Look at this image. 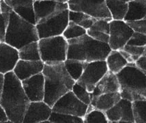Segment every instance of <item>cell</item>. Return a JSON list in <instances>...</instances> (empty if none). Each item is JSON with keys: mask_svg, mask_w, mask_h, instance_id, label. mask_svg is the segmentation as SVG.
Instances as JSON below:
<instances>
[{"mask_svg": "<svg viewBox=\"0 0 146 123\" xmlns=\"http://www.w3.org/2000/svg\"><path fill=\"white\" fill-rule=\"evenodd\" d=\"M134 32H137L146 35V19L126 21Z\"/></svg>", "mask_w": 146, "mask_h": 123, "instance_id": "obj_36", "label": "cell"}, {"mask_svg": "<svg viewBox=\"0 0 146 123\" xmlns=\"http://www.w3.org/2000/svg\"><path fill=\"white\" fill-rule=\"evenodd\" d=\"M116 75L120 85L121 98L132 102L146 99V74L135 63L128 64Z\"/></svg>", "mask_w": 146, "mask_h": 123, "instance_id": "obj_4", "label": "cell"}, {"mask_svg": "<svg viewBox=\"0 0 146 123\" xmlns=\"http://www.w3.org/2000/svg\"><path fill=\"white\" fill-rule=\"evenodd\" d=\"M0 10H1V13H11L13 11V8L4 0H0Z\"/></svg>", "mask_w": 146, "mask_h": 123, "instance_id": "obj_39", "label": "cell"}, {"mask_svg": "<svg viewBox=\"0 0 146 123\" xmlns=\"http://www.w3.org/2000/svg\"><path fill=\"white\" fill-rule=\"evenodd\" d=\"M10 122L7 116L6 112L3 110V108L0 105V122Z\"/></svg>", "mask_w": 146, "mask_h": 123, "instance_id": "obj_40", "label": "cell"}, {"mask_svg": "<svg viewBox=\"0 0 146 123\" xmlns=\"http://www.w3.org/2000/svg\"><path fill=\"white\" fill-rule=\"evenodd\" d=\"M36 24L53 16L59 12L68 9V2L62 3L46 0H34Z\"/></svg>", "mask_w": 146, "mask_h": 123, "instance_id": "obj_13", "label": "cell"}, {"mask_svg": "<svg viewBox=\"0 0 146 123\" xmlns=\"http://www.w3.org/2000/svg\"><path fill=\"white\" fill-rule=\"evenodd\" d=\"M87 34L89 35L90 37H92V39L96 40V41L108 44L109 40V34H105V33L89 29L87 30Z\"/></svg>", "mask_w": 146, "mask_h": 123, "instance_id": "obj_37", "label": "cell"}, {"mask_svg": "<svg viewBox=\"0 0 146 123\" xmlns=\"http://www.w3.org/2000/svg\"><path fill=\"white\" fill-rule=\"evenodd\" d=\"M4 85L0 105L6 112L10 122L22 123L30 100L26 95L21 81L13 71L5 74Z\"/></svg>", "mask_w": 146, "mask_h": 123, "instance_id": "obj_1", "label": "cell"}, {"mask_svg": "<svg viewBox=\"0 0 146 123\" xmlns=\"http://www.w3.org/2000/svg\"><path fill=\"white\" fill-rule=\"evenodd\" d=\"M146 19V0H133L128 2L125 21Z\"/></svg>", "mask_w": 146, "mask_h": 123, "instance_id": "obj_21", "label": "cell"}, {"mask_svg": "<svg viewBox=\"0 0 146 123\" xmlns=\"http://www.w3.org/2000/svg\"><path fill=\"white\" fill-rule=\"evenodd\" d=\"M109 45L111 50H121L127 44L134 30L125 21L112 20L109 22Z\"/></svg>", "mask_w": 146, "mask_h": 123, "instance_id": "obj_11", "label": "cell"}, {"mask_svg": "<svg viewBox=\"0 0 146 123\" xmlns=\"http://www.w3.org/2000/svg\"><path fill=\"white\" fill-rule=\"evenodd\" d=\"M69 9L59 12L36 24L39 39L61 36L69 23Z\"/></svg>", "mask_w": 146, "mask_h": 123, "instance_id": "obj_7", "label": "cell"}, {"mask_svg": "<svg viewBox=\"0 0 146 123\" xmlns=\"http://www.w3.org/2000/svg\"><path fill=\"white\" fill-rule=\"evenodd\" d=\"M72 91L76 97L79 98L81 101H82L83 103H84L88 105H89L91 103V93L88 92L86 88L83 87L81 84H78L76 81L73 85Z\"/></svg>", "mask_w": 146, "mask_h": 123, "instance_id": "obj_31", "label": "cell"}, {"mask_svg": "<svg viewBox=\"0 0 146 123\" xmlns=\"http://www.w3.org/2000/svg\"><path fill=\"white\" fill-rule=\"evenodd\" d=\"M44 66V63L42 60L29 61L19 59L14 68L13 72L19 80L22 81L40 73L42 72Z\"/></svg>", "mask_w": 146, "mask_h": 123, "instance_id": "obj_17", "label": "cell"}, {"mask_svg": "<svg viewBox=\"0 0 146 123\" xmlns=\"http://www.w3.org/2000/svg\"><path fill=\"white\" fill-rule=\"evenodd\" d=\"M69 21L77 24L86 29H89L96 21L97 19L92 17L83 12L72 11L69 10Z\"/></svg>", "mask_w": 146, "mask_h": 123, "instance_id": "obj_25", "label": "cell"}, {"mask_svg": "<svg viewBox=\"0 0 146 123\" xmlns=\"http://www.w3.org/2000/svg\"><path fill=\"white\" fill-rule=\"evenodd\" d=\"M5 75L2 73H0V97H1V93H2L3 85H4Z\"/></svg>", "mask_w": 146, "mask_h": 123, "instance_id": "obj_41", "label": "cell"}, {"mask_svg": "<svg viewBox=\"0 0 146 123\" xmlns=\"http://www.w3.org/2000/svg\"><path fill=\"white\" fill-rule=\"evenodd\" d=\"M126 45L140 47L146 46V35L137 32H134Z\"/></svg>", "mask_w": 146, "mask_h": 123, "instance_id": "obj_34", "label": "cell"}, {"mask_svg": "<svg viewBox=\"0 0 146 123\" xmlns=\"http://www.w3.org/2000/svg\"><path fill=\"white\" fill-rule=\"evenodd\" d=\"M109 71L105 60H98L88 62L82 74L76 81L92 93L99 81Z\"/></svg>", "mask_w": 146, "mask_h": 123, "instance_id": "obj_9", "label": "cell"}, {"mask_svg": "<svg viewBox=\"0 0 146 123\" xmlns=\"http://www.w3.org/2000/svg\"><path fill=\"white\" fill-rule=\"evenodd\" d=\"M133 111L135 123H146V99L133 101Z\"/></svg>", "mask_w": 146, "mask_h": 123, "instance_id": "obj_27", "label": "cell"}, {"mask_svg": "<svg viewBox=\"0 0 146 123\" xmlns=\"http://www.w3.org/2000/svg\"><path fill=\"white\" fill-rule=\"evenodd\" d=\"M26 95L32 101H42L44 97V77L42 72L22 81Z\"/></svg>", "mask_w": 146, "mask_h": 123, "instance_id": "obj_15", "label": "cell"}, {"mask_svg": "<svg viewBox=\"0 0 146 123\" xmlns=\"http://www.w3.org/2000/svg\"><path fill=\"white\" fill-rule=\"evenodd\" d=\"M122 1H127V2H129V1H133V0H122Z\"/></svg>", "mask_w": 146, "mask_h": 123, "instance_id": "obj_43", "label": "cell"}, {"mask_svg": "<svg viewBox=\"0 0 146 123\" xmlns=\"http://www.w3.org/2000/svg\"><path fill=\"white\" fill-rule=\"evenodd\" d=\"M143 55H145V56H146V51H145V53H143Z\"/></svg>", "mask_w": 146, "mask_h": 123, "instance_id": "obj_44", "label": "cell"}, {"mask_svg": "<svg viewBox=\"0 0 146 123\" xmlns=\"http://www.w3.org/2000/svg\"><path fill=\"white\" fill-rule=\"evenodd\" d=\"M10 15V13H1L0 14V43H5Z\"/></svg>", "mask_w": 146, "mask_h": 123, "instance_id": "obj_33", "label": "cell"}, {"mask_svg": "<svg viewBox=\"0 0 146 123\" xmlns=\"http://www.w3.org/2000/svg\"><path fill=\"white\" fill-rule=\"evenodd\" d=\"M67 1H69V0H67Z\"/></svg>", "mask_w": 146, "mask_h": 123, "instance_id": "obj_46", "label": "cell"}, {"mask_svg": "<svg viewBox=\"0 0 146 123\" xmlns=\"http://www.w3.org/2000/svg\"><path fill=\"white\" fill-rule=\"evenodd\" d=\"M112 20L123 21L128 10V2L122 0H106Z\"/></svg>", "mask_w": 146, "mask_h": 123, "instance_id": "obj_23", "label": "cell"}, {"mask_svg": "<svg viewBox=\"0 0 146 123\" xmlns=\"http://www.w3.org/2000/svg\"><path fill=\"white\" fill-rule=\"evenodd\" d=\"M38 45L41 60L44 64L60 63L66 60L68 43L62 35L40 39Z\"/></svg>", "mask_w": 146, "mask_h": 123, "instance_id": "obj_6", "label": "cell"}, {"mask_svg": "<svg viewBox=\"0 0 146 123\" xmlns=\"http://www.w3.org/2000/svg\"><path fill=\"white\" fill-rule=\"evenodd\" d=\"M121 98L119 92L105 93L99 95L96 97L92 98L91 103L88 105L87 113L94 109H97L105 112L114 106Z\"/></svg>", "mask_w": 146, "mask_h": 123, "instance_id": "obj_20", "label": "cell"}, {"mask_svg": "<svg viewBox=\"0 0 146 123\" xmlns=\"http://www.w3.org/2000/svg\"><path fill=\"white\" fill-rule=\"evenodd\" d=\"M109 71L117 74L128 64L127 60L124 58L118 50H111L105 60Z\"/></svg>", "mask_w": 146, "mask_h": 123, "instance_id": "obj_22", "label": "cell"}, {"mask_svg": "<svg viewBox=\"0 0 146 123\" xmlns=\"http://www.w3.org/2000/svg\"><path fill=\"white\" fill-rule=\"evenodd\" d=\"M87 62L74 60V59H66L64 62L66 69L70 74V77L76 81L82 74Z\"/></svg>", "mask_w": 146, "mask_h": 123, "instance_id": "obj_26", "label": "cell"}, {"mask_svg": "<svg viewBox=\"0 0 146 123\" xmlns=\"http://www.w3.org/2000/svg\"><path fill=\"white\" fill-rule=\"evenodd\" d=\"M51 123H83V118L76 116L52 112L48 118Z\"/></svg>", "mask_w": 146, "mask_h": 123, "instance_id": "obj_28", "label": "cell"}, {"mask_svg": "<svg viewBox=\"0 0 146 123\" xmlns=\"http://www.w3.org/2000/svg\"><path fill=\"white\" fill-rule=\"evenodd\" d=\"M19 60L18 50L6 43H0V73L13 71Z\"/></svg>", "mask_w": 146, "mask_h": 123, "instance_id": "obj_16", "label": "cell"}, {"mask_svg": "<svg viewBox=\"0 0 146 123\" xmlns=\"http://www.w3.org/2000/svg\"><path fill=\"white\" fill-rule=\"evenodd\" d=\"M109 123H135L133 102L121 98L114 106L105 112Z\"/></svg>", "mask_w": 146, "mask_h": 123, "instance_id": "obj_12", "label": "cell"}, {"mask_svg": "<svg viewBox=\"0 0 146 123\" xmlns=\"http://www.w3.org/2000/svg\"><path fill=\"white\" fill-rule=\"evenodd\" d=\"M52 112V107L44 100L32 101L27 107L23 123H42L48 120Z\"/></svg>", "mask_w": 146, "mask_h": 123, "instance_id": "obj_14", "label": "cell"}, {"mask_svg": "<svg viewBox=\"0 0 146 123\" xmlns=\"http://www.w3.org/2000/svg\"><path fill=\"white\" fill-rule=\"evenodd\" d=\"M19 17L29 23L36 25L34 0H4Z\"/></svg>", "mask_w": 146, "mask_h": 123, "instance_id": "obj_18", "label": "cell"}, {"mask_svg": "<svg viewBox=\"0 0 146 123\" xmlns=\"http://www.w3.org/2000/svg\"><path fill=\"white\" fill-rule=\"evenodd\" d=\"M122 49L131 55L132 58L133 59L134 62L135 63V62L145 53V51H146V46L140 47L126 45Z\"/></svg>", "mask_w": 146, "mask_h": 123, "instance_id": "obj_32", "label": "cell"}, {"mask_svg": "<svg viewBox=\"0 0 146 123\" xmlns=\"http://www.w3.org/2000/svg\"><path fill=\"white\" fill-rule=\"evenodd\" d=\"M115 92H120L119 80L115 74L108 71L95 86L93 92L91 93L92 98L102 94Z\"/></svg>", "mask_w": 146, "mask_h": 123, "instance_id": "obj_19", "label": "cell"}, {"mask_svg": "<svg viewBox=\"0 0 146 123\" xmlns=\"http://www.w3.org/2000/svg\"><path fill=\"white\" fill-rule=\"evenodd\" d=\"M90 29L109 34L110 24H109V21L107 20L97 19L96 21L93 24V25Z\"/></svg>", "mask_w": 146, "mask_h": 123, "instance_id": "obj_35", "label": "cell"}, {"mask_svg": "<svg viewBox=\"0 0 146 123\" xmlns=\"http://www.w3.org/2000/svg\"><path fill=\"white\" fill-rule=\"evenodd\" d=\"M135 64L140 70L146 74V56L142 55L135 62Z\"/></svg>", "mask_w": 146, "mask_h": 123, "instance_id": "obj_38", "label": "cell"}, {"mask_svg": "<svg viewBox=\"0 0 146 123\" xmlns=\"http://www.w3.org/2000/svg\"><path fill=\"white\" fill-rule=\"evenodd\" d=\"M68 4L70 10L83 12L97 19L112 21L106 0H69Z\"/></svg>", "mask_w": 146, "mask_h": 123, "instance_id": "obj_8", "label": "cell"}, {"mask_svg": "<svg viewBox=\"0 0 146 123\" xmlns=\"http://www.w3.org/2000/svg\"><path fill=\"white\" fill-rule=\"evenodd\" d=\"M67 59L85 62L105 60L111 49L109 44L96 41L88 34L68 41Z\"/></svg>", "mask_w": 146, "mask_h": 123, "instance_id": "obj_3", "label": "cell"}, {"mask_svg": "<svg viewBox=\"0 0 146 123\" xmlns=\"http://www.w3.org/2000/svg\"><path fill=\"white\" fill-rule=\"evenodd\" d=\"M42 72L44 77V101L52 107L61 96L72 90L76 81L68 74L64 62L44 64Z\"/></svg>", "mask_w": 146, "mask_h": 123, "instance_id": "obj_2", "label": "cell"}, {"mask_svg": "<svg viewBox=\"0 0 146 123\" xmlns=\"http://www.w3.org/2000/svg\"><path fill=\"white\" fill-rule=\"evenodd\" d=\"M46 1H57V2H62V3L68 2L67 0H46Z\"/></svg>", "mask_w": 146, "mask_h": 123, "instance_id": "obj_42", "label": "cell"}, {"mask_svg": "<svg viewBox=\"0 0 146 123\" xmlns=\"http://www.w3.org/2000/svg\"><path fill=\"white\" fill-rule=\"evenodd\" d=\"M83 122L85 123H109L105 112L94 109L88 112L83 117Z\"/></svg>", "mask_w": 146, "mask_h": 123, "instance_id": "obj_30", "label": "cell"}, {"mask_svg": "<svg viewBox=\"0 0 146 123\" xmlns=\"http://www.w3.org/2000/svg\"><path fill=\"white\" fill-rule=\"evenodd\" d=\"M88 105L81 101L71 90L59 98L52 107V111L83 118L88 112Z\"/></svg>", "mask_w": 146, "mask_h": 123, "instance_id": "obj_10", "label": "cell"}, {"mask_svg": "<svg viewBox=\"0 0 146 123\" xmlns=\"http://www.w3.org/2000/svg\"><path fill=\"white\" fill-rule=\"evenodd\" d=\"M40 40L36 25L29 23L13 11L10 13L5 43L17 50Z\"/></svg>", "mask_w": 146, "mask_h": 123, "instance_id": "obj_5", "label": "cell"}, {"mask_svg": "<svg viewBox=\"0 0 146 123\" xmlns=\"http://www.w3.org/2000/svg\"><path fill=\"white\" fill-rule=\"evenodd\" d=\"M0 14H1V10H0Z\"/></svg>", "mask_w": 146, "mask_h": 123, "instance_id": "obj_45", "label": "cell"}, {"mask_svg": "<svg viewBox=\"0 0 146 123\" xmlns=\"http://www.w3.org/2000/svg\"><path fill=\"white\" fill-rule=\"evenodd\" d=\"M87 34V30L77 24L73 23L72 21H69L66 28L64 31L62 36L65 38L67 41L69 40L77 39Z\"/></svg>", "mask_w": 146, "mask_h": 123, "instance_id": "obj_29", "label": "cell"}, {"mask_svg": "<svg viewBox=\"0 0 146 123\" xmlns=\"http://www.w3.org/2000/svg\"><path fill=\"white\" fill-rule=\"evenodd\" d=\"M19 57L20 60L38 61L41 60L38 41L32 42L26 45L18 50Z\"/></svg>", "mask_w": 146, "mask_h": 123, "instance_id": "obj_24", "label": "cell"}]
</instances>
